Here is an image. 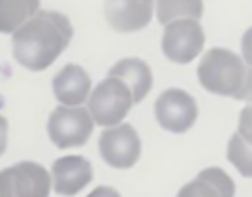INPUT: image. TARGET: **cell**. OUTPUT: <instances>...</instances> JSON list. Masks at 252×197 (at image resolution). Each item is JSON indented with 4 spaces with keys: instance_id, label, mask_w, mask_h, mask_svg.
<instances>
[{
    "instance_id": "obj_1",
    "label": "cell",
    "mask_w": 252,
    "mask_h": 197,
    "mask_svg": "<svg viewBox=\"0 0 252 197\" xmlns=\"http://www.w3.org/2000/svg\"><path fill=\"white\" fill-rule=\"evenodd\" d=\"M73 37L71 20L55 10H39L12 33L14 59L28 71H43L67 49Z\"/></svg>"
},
{
    "instance_id": "obj_2",
    "label": "cell",
    "mask_w": 252,
    "mask_h": 197,
    "mask_svg": "<svg viewBox=\"0 0 252 197\" xmlns=\"http://www.w3.org/2000/svg\"><path fill=\"white\" fill-rule=\"evenodd\" d=\"M244 61L226 47H211L199 61L197 77L203 89L213 95L232 97L244 79Z\"/></svg>"
},
{
    "instance_id": "obj_3",
    "label": "cell",
    "mask_w": 252,
    "mask_h": 197,
    "mask_svg": "<svg viewBox=\"0 0 252 197\" xmlns=\"http://www.w3.org/2000/svg\"><path fill=\"white\" fill-rule=\"evenodd\" d=\"M132 104L134 102L130 89L116 77H106L104 81H100L94 89H91V95L87 98V110L93 122L104 128L122 124Z\"/></svg>"
},
{
    "instance_id": "obj_4",
    "label": "cell",
    "mask_w": 252,
    "mask_h": 197,
    "mask_svg": "<svg viewBox=\"0 0 252 197\" xmlns=\"http://www.w3.org/2000/svg\"><path fill=\"white\" fill-rule=\"evenodd\" d=\"M93 128L94 122L89 110L83 106L59 104L51 110L47 118V136L61 150L87 144L93 134Z\"/></svg>"
},
{
    "instance_id": "obj_5",
    "label": "cell",
    "mask_w": 252,
    "mask_h": 197,
    "mask_svg": "<svg viewBox=\"0 0 252 197\" xmlns=\"http://www.w3.org/2000/svg\"><path fill=\"white\" fill-rule=\"evenodd\" d=\"M49 171L32 160L0 169V197H49Z\"/></svg>"
},
{
    "instance_id": "obj_6",
    "label": "cell",
    "mask_w": 252,
    "mask_h": 197,
    "mask_svg": "<svg viewBox=\"0 0 252 197\" xmlns=\"http://www.w3.org/2000/svg\"><path fill=\"white\" fill-rule=\"evenodd\" d=\"M205 45V32L197 20H175L169 22L161 35L163 55L179 65L191 63L201 55Z\"/></svg>"
},
{
    "instance_id": "obj_7",
    "label": "cell",
    "mask_w": 252,
    "mask_h": 197,
    "mask_svg": "<svg viewBox=\"0 0 252 197\" xmlns=\"http://www.w3.org/2000/svg\"><path fill=\"white\" fill-rule=\"evenodd\" d=\"M100 158L114 169H130L142 154V142L132 124H116L104 128L98 136Z\"/></svg>"
},
{
    "instance_id": "obj_8",
    "label": "cell",
    "mask_w": 252,
    "mask_h": 197,
    "mask_svg": "<svg viewBox=\"0 0 252 197\" xmlns=\"http://www.w3.org/2000/svg\"><path fill=\"white\" fill-rule=\"evenodd\" d=\"M154 114L158 124L173 134L187 132L199 114L195 98L183 89H167L154 102Z\"/></svg>"
},
{
    "instance_id": "obj_9",
    "label": "cell",
    "mask_w": 252,
    "mask_h": 197,
    "mask_svg": "<svg viewBox=\"0 0 252 197\" xmlns=\"http://www.w3.org/2000/svg\"><path fill=\"white\" fill-rule=\"evenodd\" d=\"M49 177L57 195L73 197L93 181V165L83 156H63L53 162Z\"/></svg>"
},
{
    "instance_id": "obj_10",
    "label": "cell",
    "mask_w": 252,
    "mask_h": 197,
    "mask_svg": "<svg viewBox=\"0 0 252 197\" xmlns=\"http://www.w3.org/2000/svg\"><path fill=\"white\" fill-rule=\"evenodd\" d=\"M154 16V0H104V18L112 30L130 33L144 30Z\"/></svg>"
},
{
    "instance_id": "obj_11",
    "label": "cell",
    "mask_w": 252,
    "mask_h": 197,
    "mask_svg": "<svg viewBox=\"0 0 252 197\" xmlns=\"http://www.w3.org/2000/svg\"><path fill=\"white\" fill-rule=\"evenodd\" d=\"M51 87L55 98L65 106H81L83 102H87L93 89L89 73L77 63L63 65L53 77Z\"/></svg>"
},
{
    "instance_id": "obj_12",
    "label": "cell",
    "mask_w": 252,
    "mask_h": 197,
    "mask_svg": "<svg viewBox=\"0 0 252 197\" xmlns=\"http://www.w3.org/2000/svg\"><path fill=\"white\" fill-rule=\"evenodd\" d=\"M108 77H116L120 79L132 93V102H142V98H146V95L150 93L152 85H154V77H152V69L146 61H142L140 57H124L120 61H116L110 71Z\"/></svg>"
},
{
    "instance_id": "obj_13",
    "label": "cell",
    "mask_w": 252,
    "mask_h": 197,
    "mask_svg": "<svg viewBox=\"0 0 252 197\" xmlns=\"http://www.w3.org/2000/svg\"><path fill=\"white\" fill-rule=\"evenodd\" d=\"M39 12V0H0V33H14Z\"/></svg>"
},
{
    "instance_id": "obj_14",
    "label": "cell",
    "mask_w": 252,
    "mask_h": 197,
    "mask_svg": "<svg viewBox=\"0 0 252 197\" xmlns=\"http://www.w3.org/2000/svg\"><path fill=\"white\" fill-rule=\"evenodd\" d=\"M158 22L167 26L175 20H197L203 16V0H154Z\"/></svg>"
},
{
    "instance_id": "obj_15",
    "label": "cell",
    "mask_w": 252,
    "mask_h": 197,
    "mask_svg": "<svg viewBox=\"0 0 252 197\" xmlns=\"http://www.w3.org/2000/svg\"><path fill=\"white\" fill-rule=\"evenodd\" d=\"M226 160L238 169L240 175L252 177V146L246 144L236 132L230 136L226 146Z\"/></svg>"
},
{
    "instance_id": "obj_16",
    "label": "cell",
    "mask_w": 252,
    "mask_h": 197,
    "mask_svg": "<svg viewBox=\"0 0 252 197\" xmlns=\"http://www.w3.org/2000/svg\"><path fill=\"white\" fill-rule=\"evenodd\" d=\"M197 177L203 179L207 185H211V187L217 191L219 197H234V191H236L234 181H232V177H230L224 169H220V167H217V165L205 167L203 171H199Z\"/></svg>"
},
{
    "instance_id": "obj_17",
    "label": "cell",
    "mask_w": 252,
    "mask_h": 197,
    "mask_svg": "<svg viewBox=\"0 0 252 197\" xmlns=\"http://www.w3.org/2000/svg\"><path fill=\"white\" fill-rule=\"evenodd\" d=\"M177 197H219V195H217V191H215L211 185H207L203 179L195 177L193 181L185 183V185L179 189Z\"/></svg>"
},
{
    "instance_id": "obj_18",
    "label": "cell",
    "mask_w": 252,
    "mask_h": 197,
    "mask_svg": "<svg viewBox=\"0 0 252 197\" xmlns=\"http://www.w3.org/2000/svg\"><path fill=\"white\" fill-rule=\"evenodd\" d=\"M236 134L252 146V102H248L242 110H240V118H238V130Z\"/></svg>"
},
{
    "instance_id": "obj_19",
    "label": "cell",
    "mask_w": 252,
    "mask_h": 197,
    "mask_svg": "<svg viewBox=\"0 0 252 197\" xmlns=\"http://www.w3.org/2000/svg\"><path fill=\"white\" fill-rule=\"evenodd\" d=\"M232 98H236V100H250V102H252V67H246V69H244L242 85H240V89L232 95Z\"/></svg>"
},
{
    "instance_id": "obj_20",
    "label": "cell",
    "mask_w": 252,
    "mask_h": 197,
    "mask_svg": "<svg viewBox=\"0 0 252 197\" xmlns=\"http://www.w3.org/2000/svg\"><path fill=\"white\" fill-rule=\"evenodd\" d=\"M242 61L248 63V67H252V28H248L242 35Z\"/></svg>"
},
{
    "instance_id": "obj_21",
    "label": "cell",
    "mask_w": 252,
    "mask_h": 197,
    "mask_svg": "<svg viewBox=\"0 0 252 197\" xmlns=\"http://www.w3.org/2000/svg\"><path fill=\"white\" fill-rule=\"evenodd\" d=\"M87 197H120V193L114 189V187H108V185H98L94 187Z\"/></svg>"
},
{
    "instance_id": "obj_22",
    "label": "cell",
    "mask_w": 252,
    "mask_h": 197,
    "mask_svg": "<svg viewBox=\"0 0 252 197\" xmlns=\"http://www.w3.org/2000/svg\"><path fill=\"white\" fill-rule=\"evenodd\" d=\"M8 148V120L0 114V156Z\"/></svg>"
}]
</instances>
